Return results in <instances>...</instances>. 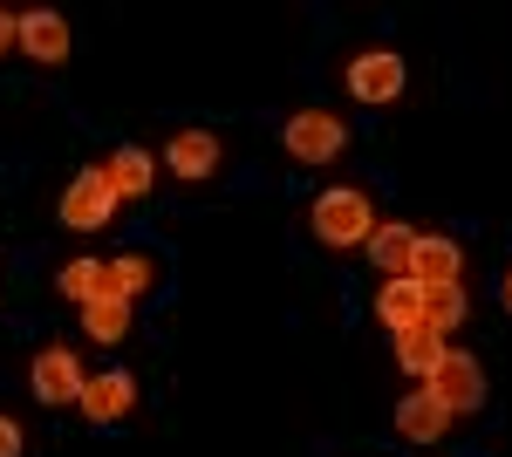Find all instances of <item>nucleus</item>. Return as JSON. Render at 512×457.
I'll return each instance as SVG.
<instances>
[{"instance_id": "nucleus-1", "label": "nucleus", "mask_w": 512, "mask_h": 457, "mask_svg": "<svg viewBox=\"0 0 512 457\" xmlns=\"http://www.w3.org/2000/svg\"><path fill=\"white\" fill-rule=\"evenodd\" d=\"M308 226H315L328 246H362V239L376 232V212H369L362 191H321L315 212H308Z\"/></svg>"}, {"instance_id": "nucleus-2", "label": "nucleus", "mask_w": 512, "mask_h": 457, "mask_svg": "<svg viewBox=\"0 0 512 457\" xmlns=\"http://www.w3.org/2000/svg\"><path fill=\"white\" fill-rule=\"evenodd\" d=\"M117 205H123V198H117V185H110V171H82L76 185L62 191V226L96 232V226H110Z\"/></svg>"}, {"instance_id": "nucleus-3", "label": "nucleus", "mask_w": 512, "mask_h": 457, "mask_svg": "<svg viewBox=\"0 0 512 457\" xmlns=\"http://www.w3.org/2000/svg\"><path fill=\"white\" fill-rule=\"evenodd\" d=\"M424 389H431L451 417H465V410L485 403V376H478V362H472V355H451V348H444V362H437V376L424 382Z\"/></svg>"}, {"instance_id": "nucleus-4", "label": "nucleus", "mask_w": 512, "mask_h": 457, "mask_svg": "<svg viewBox=\"0 0 512 457\" xmlns=\"http://www.w3.org/2000/svg\"><path fill=\"white\" fill-rule=\"evenodd\" d=\"M342 144H349V130H342L328 110H301L294 123H287V151L301 157V164H328Z\"/></svg>"}, {"instance_id": "nucleus-5", "label": "nucleus", "mask_w": 512, "mask_h": 457, "mask_svg": "<svg viewBox=\"0 0 512 457\" xmlns=\"http://www.w3.org/2000/svg\"><path fill=\"white\" fill-rule=\"evenodd\" d=\"M82 382H89V376H82V362H76L62 342L35 355V396H41V403H76Z\"/></svg>"}, {"instance_id": "nucleus-6", "label": "nucleus", "mask_w": 512, "mask_h": 457, "mask_svg": "<svg viewBox=\"0 0 512 457\" xmlns=\"http://www.w3.org/2000/svg\"><path fill=\"white\" fill-rule=\"evenodd\" d=\"M14 41L35 55V62H62L69 55V21L55 7H35V14H14Z\"/></svg>"}, {"instance_id": "nucleus-7", "label": "nucleus", "mask_w": 512, "mask_h": 457, "mask_svg": "<svg viewBox=\"0 0 512 457\" xmlns=\"http://www.w3.org/2000/svg\"><path fill=\"white\" fill-rule=\"evenodd\" d=\"M451 423H458V417H451V410L437 403L431 389H410V396L396 403V430H403L410 444H437V437H444Z\"/></svg>"}, {"instance_id": "nucleus-8", "label": "nucleus", "mask_w": 512, "mask_h": 457, "mask_svg": "<svg viewBox=\"0 0 512 457\" xmlns=\"http://www.w3.org/2000/svg\"><path fill=\"white\" fill-rule=\"evenodd\" d=\"M76 403H82V417L117 423V417H130V403H137V382L123 376V369H110V376H89Z\"/></svg>"}, {"instance_id": "nucleus-9", "label": "nucleus", "mask_w": 512, "mask_h": 457, "mask_svg": "<svg viewBox=\"0 0 512 457\" xmlns=\"http://www.w3.org/2000/svg\"><path fill=\"white\" fill-rule=\"evenodd\" d=\"M349 89L362 103H396V96H403V62H396V55H355Z\"/></svg>"}, {"instance_id": "nucleus-10", "label": "nucleus", "mask_w": 512, "mask_h": 457, "mask_svg": "<svg viewBox=\"0 0 512 457\" xmlns=\"http://www.w3.org/2000/svg\"><path fill=\"white\" fill-rule=\"evenodd\" d=\"M424 301H431V287H417V280L403 273V280L383 287L376 314H383V328H390V335H410V328H424Z\"/></svg>"}, {"instance_id": "nucleus-11", "label": "nucleus", "mask_w": 512, "mask_h": 457, "mask_svg": "<svg viewBox=\"0 0 512 457\" xmlns=\"http://www.w3.org/2000/svg\"><path fill=\"white\" fill-rule=\"evenodd\" d=\"M410 280H417V287H458V246H451V239H417Z\"/></svg>"}, {"instance_id": "nucleus-12", "label": "nucleus", "mask_w": 512, "mask_h": 457, "mask_svg": "<svg viewBox=\"0 0 512 457\" xmlns=\"http://www.w3.org/2000/svg\"><path fill=\"white\" fill-rule=\"evenodd\" d=\"M164 164H171L178 178H212V171H219V137H205V130H185V137H171Z\"/></svg>"}, {"instance_id": "nucleus-13", "label": "nucleus", "mask_w": 512, "mask_h": 457, "mask_svg": "<svg viewBox=\"0 0 512 457\" xmlns=\"http://www.w3.org/2000/svg\"><path fill=\"white\" fill-rule=\"evenodd\" d=\"M410 253H417V232H410V226H376V232H369V260L390 273V280L410 273Z\"/></svg>"}, {"instance_id": "nucleus-14", "label": "nucleus", "mask_w": 512, "mask_h": 457, "mask_svg": "<svg viewBox=\"0 0 512 457\" xmlns=\"http://www.w3.org/2000/svg\"><path fill=\"white\" fill-rule=\"evenodd\" d=\"M55 287H62V301L89 307V301H103V294H110V267H103V260H69Z\"/></svg>"}, {"instance_id": "nucleus-15", "label": "nucleus", "mask_w": 512, "mask_h": 457, "mask_svg": "<svg viewBox=\"0 0 512 457\" xmlns=\"http://www.w3.org/2000/svg\"><path fill=\"white\" fill-rule=\"evenodd\" d=\"M396 348H403V369H410V376H424V382H431L437 362H444V335H437L431 321H424V328H410V335H396Z\"/></svg>"}, {"instance_id": "nucleus-16", "label": "nucleus", "mask_w": 512, "mask_h": 457, "mask_svg": "<svg viewBox=\"0 0 512 457\" xmlns=\"http://www.w3.org/2000/svg\"><path fill=\"white\" fill-rule=\"evenodd\" d=\"M110 185H117V198H144L151 191V178H158V164H151V151H117L110 164Z\"/></svg>"}, {"instance_id": "nucleus-17", "label": "nucleus", "mask_w": 512, "mask_h": 457, "mask_svg": "<svg viewBox=\"0 0 512 457\" xmlns=\"http://www.w3.org/2000/svg\"><path fill=\"white\" fill-rule=\"evenodd\" d=\"M82 328H89L96 342H123V328H130V301H123V294L89 301V307H82Z\"/></svg>"}, {"instance_id": "nucleus-18", "label": "nucleus", "mask_w": 512, "mask_h": 457, "mask_svg": "<svg viewBox=\"0 0 512 457\" xmlns=\"http://www.w3.org/2000/svg\"><path fill=\"white\" fill-rule=\"evenodd\" d=\"M424 321H431L437 335H444V328H458V321H465V294H458V287H431V301H424Z\"/></svg>"}, {"instance_id": "nucleus-19", "label": "nucleus", "mask_w": 512, "mask_h": 457, "mask_svg": "<svg viewBox=\"0 0 512 457\" xmlns=\"http://www.w3.org/2000/svg\"><path fill=\"white\" fill-rule=\"evenodd\" d=\"M144 287H151V267H144V260H117V267H110V294L130 301V294H144Z\"/></svg>"}, {"instance_id": "nucleus-20", "label": "nucleus", "mask_w": 512, "mask_h": 457, "mask_svg": "<svg viewBox=\"0 0 512 457\" xmlns=\"http://www.w3.org/2000/svg\"><path fill=\"white\" fill-rule=\"evenodd\" d=\"M0 457H21V430H14L7 417H0Z\"/></svg>"}, {"instance_id": "nucleus-21", "label": "nucleus", "mask_w": 512, "mask_h": 457, "mask_svg": "<svg viewBox=\"0 0 512 457\" xmlns=\"http://www.w3.org/2000/svg\"><path fill=\"white\" fill-rule=\"evenodd\" d=\"M14 48V14H0V55Z\"/></svg>"}, {"instance_id": "nucleus-22", "label": "nucleus", "mask_w": 512, "mask_h": 457, "mask_svg": "<svg viewBox=\"0 0 512 457\" xmlns=\"http://www.w3.org/2000/svg\"><path fill=\"white\" fill-rule=\"evenodd\" d=\"M506 307H512V273H506Z\"/></svg>"}]
</instances>
